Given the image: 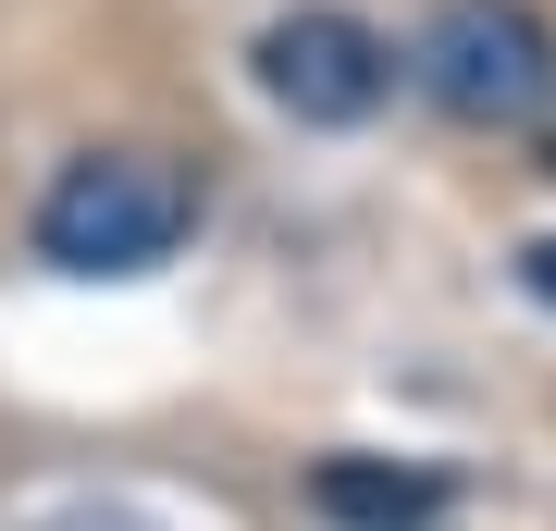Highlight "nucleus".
<instances>
[{"mask_svg":"<svg viewBox=\"0 0 556 531\" xmlns=\"http://www.w3.org/2000/svg\"><path fill=\"white\" fill-rule=\"evenodd\" d=\"M186 223H199V186L161 149H87L38 198V260H62V273H149V260L186 248Z\"/></svg>","mask_w":556,"mask_h":531,"instance_id":"obj_1","label":"nucleus"},{"mask_svg":"<svg viewBox=\"0 0 556 531\" xmlns=\"http://www.w3.org/2000/svg\"><path fill=\"white\" fill-rule=\"evenodd\" d=\"M408 75L433 87V112L457 124H544L556 112V38L532 0H445L433 25H420Z\"/></svg>","mask_w":556,"mask_h":531,"instance_id":"obj_2","label":"nucleus"},{"mask_svg":"<svg viewBox=\"0 0 556 531\" xmlns=\"http://www.w3.org/2000/svg\"><path fill=\"white\" fill-rule=\"evenodd\" d=\"M248 62H260V99H273V112H298V124H371L383 87H396V50H383L358 13H334V0L273 13Z\"/></svg>","mask_w":556,"mask_h":531,"instance_id":"obj_3","label":"nucleus"},{"mask_svg":"<svg viewBox=\"0 0 556 531\" xmlns=\"http://www.w3.org/2000/svg\"><path fill=\"white\" fill-rule=\"evenodd\" d=\"M445 470H408V457H321L309 470V507L334 531H433L445 519Z\"/></svg>","mask_w":556,"mask_h":531,"instance_id":"obj_4","label":"nucleus"},{"mask_svg":"<svg viewBox=\"0 0 556 531\" xmlns=\"http://www.w3.org/2000/svg\"><path fill=\"white\" fill-rule=\"evenodd\" d=\"M519 285H532L544 309H556V236H532V248H519Z\"/></svg>","mask_w":556,"mask_h":531,"instance_id":"obj_5","label":"nucleus"},{"mask_svg":"<svg viewBox=\"0 0 556 531\" xmlns=\"http://www.w3.org/2000/svg\"><path fill=\"white\" fill-rule=\"evenodd\" d=\"M544 174H556V112H544Z\"/></svg>","mask_w":556,"mask_h":531,"instance_id":"obj_6","label":"nucleus"}]
</instances>
